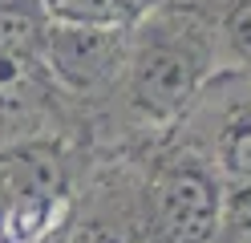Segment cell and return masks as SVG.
Segmentation results:
<instances>
[{
    "label": "cell",
    "mask_w": 251,
    "mask_h": 243,
    "mask_svg": "<svg viewBox=\"0 0 251 243\" xmlns=\"http://www.w3.org/2000/svg\"><path fill=\"white\" fill-rule=\"evenodd\" d=\"M215 243H251V174H223Z\"/></svg>",
    "instance_id": "cell-7"
},
{
    "label": "cell",
    "mask_w": 251,
    "mask_h": 243,
    "mask_svg": "<svg viewBox=\"0 0 251 243\" xmlns=\"http://www.w3.org/2000/svg\"><path fill=\"white\" fill-rule=\"evenodd\" d=\"M126 45H130V28L49 21L37 53L49 69L53 85L69 102L77 130H89L93 118L109 106L126 65Z\"/></svg>",
    "instance_id": "cell-3"
},
{
    "label": "cell",
    "mask_w": 251,
    "mask_h": 243,
    "mask_svg": "<svg viewBox=\"0 0 251 243\" xmlns=\"http://www.w3.org/2000/svg\"><path fill=\"white\" fill-rule=\"evenodd\" d=\"M146 170V215L154 243H215L223 170L199 142L162 134L134 146Z\"/></svg>",
    "instance_id": "cell-2"
},
{
    "label": "cell",
    "mask_w": 251,
    "mask_h": 243,
    "mask_svg": "<svg viewBox=\"0 0 251 243\" xmlns=\"http://www.w3.org/2000/svg\"><path fill=\"white\" fill-rule=\"evenodd\" d=\"M77 130L69 102L53 85L41 53L0 49V146Z\"/></svg>",
    "instance_id": "cell-4"
},
{
    "label": "cell",
    "mask_w": 251,
    "mask_h": 243,
    "mask_svg": "<svg viewBox=\"0 0 251 243\" xmlns=\"http://www.w3.org/2000/svg\"><path fill=\"white\" fill-rule=\"evenodd\" d=\"M219 73L223 57L207 0H162L130 28L118 89L85 134H101L114 150L146 146L170 134Z\"/></svg>",
    "instance_id": "cell-1"
},
{
    "label": "cell",
    "mask_w": 251,
    "mask_h": 243,
    "mask_svg": "<svg viewBox=\"0 0 251 243\" xmlns=\"http://www.w3.org/2000/svg\"><path fill=\"white\" fill-rule=\"evenodd\" d=\"M219 32V57L231 73H251V0H207Z\"/></svg>",
    "instance_id": "cell-6"
},
{
    "label": "cell",
    "mask_w": 251,
    "mask_h": 243,
    "mask_svg": "<svg viewBox=\"0 0 251 243\" xmlns=\"http://www.w3.org/2000/svg\"><path fill=\"white\" fill-rule=\"evenodd\" d=\"M53 21L101 25V28H134L162 0H41Z\"/></svg>",
    "instance_id": "cell-5"
}]
</instances>
